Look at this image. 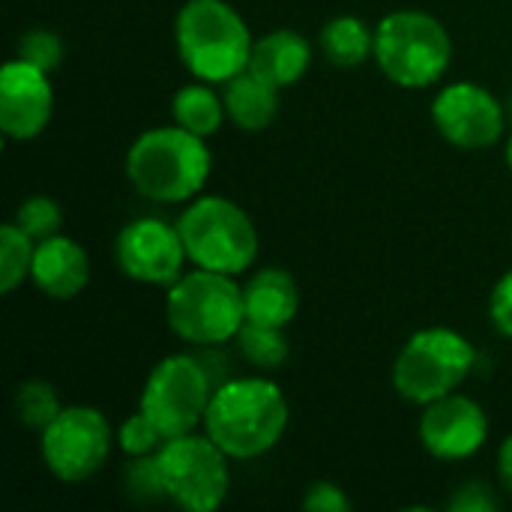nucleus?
Instances as JSON below:
<instances>
[{
	"instance_id": "nucleus-1",
	"label": "nucleus",
	"mask_w": 512,
	"mask_h": 512,
	"mask_svg": "<svg viewBox=\"0 0 512 512\" xmlns=\"http://www.w3.org/2000/svg\"><path fill=\"white\" fill-rule=\"evenodd\" d=\"M288 429V399L264 375L234 378L213 390L204 414L207 438L228 459H258L270 453Z\"/></svg>"
},
{
	"instance_id": "nucleus-2",
	"label": "nucleus",
	"mask_w": 512,
	"mask_h": 512,
	"mask_svg": "<svg viewBox=\"0 0 512 512\" xmlns=\"http://www.w3.org/2000/svg\"><path fill=\"white\" fill-rule=\"evenodd\" d=\"M213 168L207 138L183 126H156L141 132L126 153V177L132 189L159 204L195 198Z\"/></svg>"
},
{
	"instance_id": "nucleus-3",
	"label": "nucleus",
	"mask_w": 512,
	"mask_h": 512,
	"mask_svg": "<svg viewBox=\"0 0 512 512\" xmlns=\"http://www.w3.org/2000/svg\"><path fill=\"white\" fill-rule=\"evenodd\" d=\"M177 54L183 66L207 84H225L252 57V33L240 12L225 0H186L174 21Z\"/></svg>"
},
{
	"instance_id": "nucleus-4",
	"label": "nucleus",
	"mask_w": 512,
	"mask_h": 512,
	"mask_svg": "<svg viewBox=\"0 0 512 512\" xmlns=\"http://www.w3.org/2000/svg\"><path fill=\"white\" fill-rule=\"evenodd\" d=\"M165 321L189 345H222L237 339L246 324L243 288L234 276L195 267L168 285Z\"/></svg>"
},
{
	"instance_id": "nucleus-5",
	"label": "nucleus",
	"mask_w": 512,
	"mask_h": 512,
	"mask_svg": "<svg viewBox=\"0 0 512 512\" xmlns=\"http://www.w3.org/2000/svg\"><path fill=\"white\" fill-rule=\"evenodd\" d=\"M450 60L453 39L429 12L399 9L384 15L375 27V63L396 87H432L444 78Z\"/></svg>"
},
{
	"instance_id": "nucleus-6",
	"label": "nucleus",
	"mask_w": 512,
	"mask_h": 512,
	"mask_svg": "<svg viewBox=\"0 0 512 512\" xmlns=\"http://www.w3.org/2000/svg\"><path fill=\"white\" fill-rule=\"evenodd\" d=\"M177 228L195 267L237 276L246 273L258 258L261 243L255 222L240 204L222 195L195 198L177 219Z\"/></svg>"
},
{
	"instance_id": "nucleus-7",
	"label": "nucleus",
	"mask_w": 512,
	"mask_h": 512,
	"mask_svg": "<svg viewBox=\"0 0 512 512\" xmlns=\"http://www.w3.org/2000/svg\"><path fill=\"white\" fill-rule=\"evenodd\" d=\"M474 363L477 351L462 333L450 327H426L417 330L399 351L393 387L405 402L426 408L429 402L456 393V387L471 375Z\"/></svg>"
},
{
	"instance_id": "nucleus-8",
	"label": "nucleus",
	"mask_w": 512,
	"mask_h": 512,
	"mask_svg": "<svg viewBox=\"0 0 512 512\" xmlns=\"http://www.w3.org/2000/svg\"><path fill=\"white\" fill-rule=\"evenodd\" d=\"M156 465L162 474L165 498L186 512L219 510L231 489L228 456L207 438V435H180L168 438L159 453Z\"/></svg>"
},
{
	"instance_id": "nucleus-9",
	"label": "nucleus",
	"mask_w": 512,
	"mask_h": 512,
	"mask_svg": "<svg viewBox=\"0 0 512 512\" xmlns=\"http://www.w3.org/2000/svg\"><path fill=\"white\" fill-rule=\"evenodd\" d=\"M210 399L213 381L207 369L189 354H171L150 369L138 408L159 426L165 438H180L204 423Z\"/></svg>"
},
{
	"instance_id": "nucleus-10",
	"label": "nucleus",
	"mask_w": 512,
	"mask_h": 512,
	"mask_svg": "<svg viewBox=\"0 0 512 512\" xmlns=\"http://www.w3.org/2000/svg\"><path fill=\"white\" fill-rule=\"evenodd\" d=\"M111 444L114 435L105 414L90 405H72L60 408V414L42 429L39 456L60 483H84L102 471Z\"/></svg>"
},
{
	"instance_id": "nucleus-11",
	"label": "nucleus",
	"mask_w": 512,
	"mask_h": 512,
	"mask_svg": "<svg viewBox=\"0 0 512 512\" xmlns=\"http://www.w3.org/2000/svg\"><path fill=\"white\" fill-rule=\"evenodd\" d=\"M432 123L444 141L459 150L495 147L504 135V108L480 84H447L432 102Z\"/></svg>"
},
{
	"instance_id": "nucleus-12",
	"label": "nucleus",
	"mask_w": 512,
	"mask_h": 512,
	"mask_svg": "<svg viewBox=\"0 0 512 512\" xmlns=\"http://www.w3.org/2000/svg\"><path fill=\"white\" fill-rule=\"evenodd\" d=\"M117 267L141 285H174L189 261L180 228L162 219L129 222L114 243Z\"/></svg>"
},
{
	"instance_id": "nucleus-13",
	"label": "nucleus",
	"mask_w": 512,
	"mask_h": 512,
	"mask_svg": "<svg viewBox=\"0 0 512 512\" xmlns=\"http://www.w3.org/2000/svg\"><path fill=\"white\" fill-rule=\"evenodd\" d=\"M489 438V417L480 402L447 393L426 405L420 417V444L429 456L456 462L471 459Z\"/></svg>"
},
{
	"instance_id": "nucleus-14",
	"label": "nucleus",
	"mask_w": 512,
	"mask_h": 512,
	"mask_svg": "<svg viewBox=\"0 0 512 512\" xmlns=\"http://www.w3.org/2000/svg\"><path fill=\"white\" fill-rule=\"evenodd\" d=\"M54 111V90L48 72L27 63L9 60L0 69V132L9 141H30L45 132Z\"/></svg>"
},
{
	"instance_id": "nucleus-15",
	"label": "nucleus",
	"mask_w": 512,
	"mask_h": 512,
	"mask_svg": "<svg viewBox=\"0 0 512 512\" xmlns=\"http://www.w3.org/2000/svg\"><path fill=\"white\" fill-rule=\"evenodd\" d=\"M30 279L45 297L72 300L90 282V258L81 243H75L72 237L54 234L36 243Z\"/></svg>"
},
{
	"instance_id": "nucleus-16",
	"label": "nucleus",
	"mask_w": 512,
	"mask_h": 512,
	"mask_svg": "<svg viewBox=\"0 0 512 512\" xmlns=\"http://www.w3.org/2000/svg\"><path fill=\"white\" fill-rule=\"evenodd\" d=\"M312 63V48L309 39L297 30H273L261 39H255L252 45V57H249V69L255 75H261L264 81L282 87L297 84Z\"/></svg>"
},
{
	"instance_id": "nucleus-17",
	"label": "nucleus",
	"mask_w": 512,
	"mask_h": 512,
	"mask_svg": "<svg viewBox=\"0 0 512 512\" xmlns=\"http://www.w3.org/2000/svg\"><path fill=\"white\" fill-rule=\"evenodd\" d=\"M246 321L264 327H288L300 309V291L288 270L264 267L243 285Z\"/></svg>"
},
{
	"instance_id": "nucleus-18",
	"label": "nucleus",
	"mask_w": 512,
	"mask_h": 512,
	"mask_svg": "<svg viewBox=\"0 0 512 512\" xmlns=\"http://www.w3.org/2000/svg\"><path fill=\"white\" fill-rule=\"evenodd\" d=\"M222 99H225V111L231 117L234 126L246 129V132H261L276 120L279 111V87L264 81L261 75H255L252 69H243L240 75H234L231 81L222 84Z\"/></svg>"
},
{
	"instance_id": "nucleus-19",
	"label": "nucleus",
	"mask_w": 512,
	"mask_h": 512,
	"mask_svg": "<svg viewBox=\"0 0 512 512\" xmlns=\"http://www.w3.org/2000/svg\"><path fill=\"white\" fill-rule=\"evenodd\" d=\"M321 51L333 66L354 69L375 57V30L366 27L357 15H336L324 24L321 36Z\"/></svg>"
},
{
	"instance_id": "nucleus-20",
	"label": "nucleus",
	"mask_w": 512,
	"mask_h": 512,
	"mask_svg": "<svg viewBox=\"0 0 512 512\" xmlns=\"http://www.w3.org/2000/svg\"><path fill=\"white\" fill-rule=\"evenodd\" d=\"M171 111H174V123L189 129L192 135H201V138H210L219 132L222 120H225V99L207 84H186L177 90L174 102H171Z\"/></svg>"
},
{
	"instance_id": "nucleus-21",
	"label": "nucleus",
	"mask_w": 512,
	"mask_h": 512,
	"mask_svg": "<svg viewBox=\"0 0 512 512\" xmlns=\"http://www.w3.org/2000/svg\"><path fill=\"white\" fill-rule=\"evenodd\" d=\"M237 348L246 363L255 369H279L288 360V339L285 327H264L246 321L237 333Z\"/></svg>"
},
{
	"instance_id": "nucleus-22",
	"label": "nucleus",
	"mask_w": 512,
	"mask_h": 512,
	"mask_svg": "<svg viewBox=\"0 0 512 512\" xmlns=\"http://www.w3.org/2000/svg\"><path fill=\"white\" fill-rule=\"evenodd\" d=\"M33 252H36V240L24 234L15 222L0 228V291L3 294H12L30 276Z\"/></svg>"
},
{
	"instance_id": "nucleus-23",
	"label": "nucleus",
	"mask_w": 512,
	"mask_h": 512,
	"mask_svg": "<svg viewBox=\"0 0 512 512\" xmlns=\"http://www.w3.org/2000/svg\"><path fill=\"white\" fill-rule=\"evenodd\" d=\"M60 414V402L51 384L45 381H24L15 390V417L27 429H45Z\"/></svg>"
},
{
	"instance_id": "nucleus-24",
	"label": "nucleus",
	"mask_w": 512,
	"mask_h": 512,
	"mask_svg": "<svg viewBox=\"0 0 512 512\" xmlns=\"http://www.w3.org/2000/svg\"><path fill=\"white\" fill-rule=\"evenodd\" d=\"M15 225L39 243V240H48V237L60 234V228H63V210H60V204L54 198L33 195V198H27L15 210Z\"/></svg>"
},
{
	"instance_id": "nucleus-25",
	"label": "nucleus",
	"mask_w": 512,
	"mask_h": 512,
	"mask_svg": "<svg viewBox=\"0 0 512 512\" xmlns=\"http://www.w3.org/2000/svg\"><path fill=\"white\" fill-rule=\"evenodd\" d=\"M165 441L168 438L159 432V426L141 408H138V414L126 417L123 426H120V432H117V444H120V450L129 459H135V456H153V453H159V447Z\"/></svg>"
},
{
	"instance_id": "nucleus-26",
	"label": "nucleus",
	"mask_w": 512,
	"mask_h": 512,
	"mask_svg": "<svg viewBox=\"0 0 512 512\" xmlns=\"http://www.w3.org/2000/svg\"><path fill=\"white\" fill-rule=\"evenodd\" d=\"M123 483H126V495L132 501H138V504H153V501L165 498L162 474H159V465H156V453L153 456H135L126 465Z\"/></svg>"
},
{
	"instance_id": "nucleus-27",
	"label": "nucleus",
	"mask_w": 512,
	"mask_h": 512,
	"mask_svg": "<svg viewBox=\"0 0 512 512\" xmlns=\"http://www.w3.org/2000/svg\"><path fill=\"white\" fill-rule=\"evenodd\" d=\"M18 60H27L45 72L57 69L60 60H63V39L54 33V30H27L21 39H18Z\"/></svg>"
},
{
	"instance_id": "nucleus-28",
	"label": "nucleus",
	"mask_w": 512,
	"mask_h": 512,
	"mask_svg": "<svg viewBox=\"0 0 512 512\" xmlns=\"http://www.w3.org/2000/svg\"><path fill=\"white\" fill-rule=\"evenodd\" d=\"M303 510L309 512H348L351 501L336 483H312L303 495Z\"/></svg>"
},
{
	"instance_id": "nucleus-29",
	"label": "nucleus",
	"mask_w": 512,
	"mask_h": 512,
	"mask_svg": "<svg viewBox=\"0 0 512 512\" xmlns=\"http://www.w3.org/2000/svg\"><path fill=\"white\" fill-rule=\"evenodd\" d=\"M489 315H492V324L501 336L512 339V270L504 273L492 291V300H489Z\"/></svg>"
},
{
	"instance_id": "nucleus-30",
	"label": "nucleus",
	"mask_w": 512,
	"mask_h": 512,
	"mask_svg": "<svg viewBox=\"0 0 512 512\" xmlns=\"http://www.w3.org/2000/svg\"><path fill=\"white\" fill-rule=\"evenodd\" d=\"M498 507L495 498L489 495L486 486H465L453 501H450V510L453 512H492Z\"/></svg>"
},
{
	"instance_id": "nucleus-31",
	"label": "nucleus",
	"mask_w": 512,
	"mask_h": 512,
	"mask_svg": "<svg viewBox=\"0 0 512 512\" xmlns=\"http://www.w3.org/2000/svg\"><path fill=\"white\" fill-rule=\"evenodd\" d=\"M498 471H501V480H504L507 492L512 495V435L498 450Z\"/></svg>"
},
{
	"instance_id": "nucleus-32",
	"label": "nucleus",
	"mask_w": 512,
	"mask_h": 512,
	"mask_svg": "<svg viewBox=\"0 0 512 512\" xmlns=\"http://www.w3.org/2000/svg\"><path fill=\"white\" fill-rule=\"evenodd\" d=\"M507 165H510V171H512V135H510V141H507Z\"/></svg>"
}]
</instances>
